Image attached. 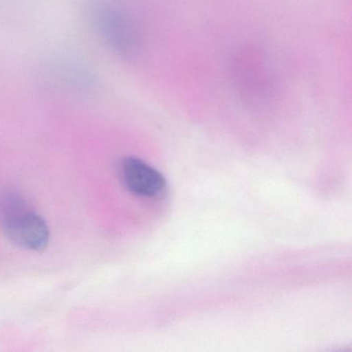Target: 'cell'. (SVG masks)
I'll return each instance as SVG.
<instances>
[{
	"label": "cell",
	"instance_id": "obj_1",
	"mask_svg": "<svg viewBox=\"0 0 352 352\" xmlns=\"http://www.w3.org/2000/svg\"><path fill=\"white\" fill-rule=\"evenodd\" d=\"M88 17L111 52L125 60L139 56L142 34L135 17L121 0H89Z\"/></svg>",
	"mask_w": 352,
	"mask_h": 352
},
{
	"label": "cell",
	"instance_id": "obj_2",
	"mask_svg": "<svg viewBox=\"0 0 352 352\" xmlns=\"http://www.w3.org/2000/svg\"><path fill=\"white\" fill-rule=\"evenodd\" d=\"M0 222L6 236L17 246L43 251L50 240L46 221L16 195H6L0 204Z\"/></svg>",
	"mask_w": 352,
	"mask_h": 352
},
{
	"label": "cell",
	"instance_id": "obj_3",
	"mask_svg": "<svg viewBox=\"0 0 352 352\" xmlns=\"http://www.w3.org/2000/svg\"><path fill=\"white\" fill-rule=\"evenodd\" d=\"M232 71L236 89L247 100L261 102L273 96L271 75L258 56L250 53L239 55L234 59Z\"/></svg>",
	"mask_w": 352,
	"mask_h": 352
},
{
	"label": "cell",
	"instance_id": "obj_4",
	"mask_svg": "<svg viewBox=\"0 0 352 352\" xmlns=\"http://www.w3.org/2000/svg\"><path fill=\"white\" fill-rule=\"evenodd\" d=\"M120 175L125 187L138 197H156L162 195L166 187L164 177L139 158L123 160Z\"/></svg>",
	"mask_w": 352,
	"mask_h": 352
}]
</instances>
